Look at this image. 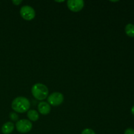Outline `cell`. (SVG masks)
<instances>
[{
    "label": "cell",
    "mask_w": 134,
    "mask_h": 134,
    "mask_svg": "<svg viewBox=\"0 0 134 134\" xmlns=\"http://www.w3.org/2000/svg\"><path fill=\"white\" fill-rule=\"evenodd\" d=\"M125 32L130 37H134V24H128L125 27Z\"/></svg>",
    "instance_id": "cell-10"
},
{
    "label": "cell",
    "mask_w": 134,
    "mask_h": 134,
    "mask_svg": "<svg viewBox=\"0 0 134 134\" xmlns=\"http://www.w3.org/2000/svg\"><path fill=\"white\" fill-rule=\"evenodd\" d=\"M81 134H96V133L93 130L90 129V128H86L82 131Z\"/></svg>",
    "instance_id": "cell-12"
},
{
    "label": "cell",
    "mask_w": 134,
    "mask_h": 134,
    "mask_svg": "<svg viewBox=\"0 0 134 134\" xmlns=\"http://www.w3.org/2000/svg\"><path fill=\"white\" fill-rule=\"evenodd\" d=\"M27 116L28 117V119H30L31 121L33 122H35L39 119V113H37V111H36L35 110H29L27 111Z\"/></svg>",
    "instance_id": "cell-9"
},
{
    "label": "cell",
    "mask_w": 134,
    "mask_h": 134,
    "mask_svg": "<svg viewBox=\"0 0 134 134\" xmlns=\"http://www.w3.org/2000/svg\"><path fill=\"white\" fill-rule=\"evenodd\" d=\"M124 134H134V129L132 128H127V129L124 131Z\"/></svg>",
    "instance_id": "cell-13"
},
{
    "label": "cell",
    "mask_w": 134,
    "mask_h": 134,
    "mask_svg": "<svg viewBox=\"0 0 134 134\" xmlns=\"http://www.w3.org/2000/svg\"><path fill=\"white\" fill-rule=\"evenodd\" d=\"M38 110L41 114L43 115H47L51 112V105L47 102H41L38 105Z\"/></svg>",
    "instance_id": "cell-7"
},
{
    "label": "cell",
    "mask_w": 134,
    "mask_h": 134,
    "mask_svg": "<svg viewBox=\"0 0 134 134\" xmlns=\"http://www.w3.org/2000/svg\"><path fill=\"white\" fill-rule=\"evenodd\" d=\"M12 109L14 111L20 113H24L29 111L30 107V102L25 97L20 96L16 98L11 104Z\"/></svg>",
    "instance_id": "cell-1"
},
{
    "label": "cell",
    "mask_w": 134,
    "mask_h": 134,
    "mask_svg": "<svg viewBox=\"0 0 134 134\" xmlns=\"http://www.w3.org/2000/svg\"><path fill=\"white\" fill-rule=\"evenodd\" d=\"M131 112H132V115H134V105L132 107V109H131Z\"/></svg>",
    "instance_id": "cell-15"
},
{
    "label": "cell",
    "mask_w": 134,
    "mask_h": 134,
    "mask_svg": "<svg viewBox=\"0 0 134 134\" xmlns=\"http://www.w3.org/2000/svg\"><path fill=\"white\" fill-rule=\"evenodd\" d=\"M14 125L12 122H7L2 126L1 132L3 134H10L13 132Z\"/></svg>",
    "instance_id": "cell-8"
},
{
    "label": "cell",
    "mask_w": 134,
    "mask_h": 134,
    "mask_svg": "<svg viewBox=\"0 0 134 134\" xmlns=\"http://www.w3.org/2000/svg\"><path fill=\"white\" fill-rule=\"evenodd\" d=\"M12 2H13V3L14 4V5H18L22 2V0H13Z\"/></svg>",
    "instance_id": "cell-14"
},
{
    "label": "cell",
    "mask_w": 134,
    "mask_h": 134,
    "mask_svg": "<svg viewBox=\"0 0 134 134\" xmlns=\"http://www.w3.org/2000/svg\"><path fill=\"white\" fill-rule=\"evenodd\" d=\"M9 118H10L13 121H16L18 119V116L16 113H15L11 112L9 114Z\"/></svg>",
    "instance_id": "cell-11"
},
{
    "label": "cell",
    "mask_w": 134,
    "mask_h": 134,
    "mask_svg": "<svg viewBox=\"0 0 134 134\" xmlns=\"http://www.w3.org/2000/svg\"><path fill=\"white\" fill-rule=\"evenodd\" d=\"M68 7L73 12H79L82 9L85 2L82 0H69L67 2Z\"/></svg>",
    "instance_id": "cell-6"
},
{
    "label": "cell",
    "mask_w": 134,
    "mask_h": 134,
    "mask_svg": "<svg viewBox=\"0 0 134 134\" xmlns=\"http://www.w3.org/2000/svg\"><path fill=\"white\" fill-rule=\"evenodd\" d=\"M56 2H59V3H61V2H64V1H56Z\"/></svg>",
    "instance_id": "cell-16"
},
{
    "label": "cell",
    "mask_w": 134,
    "mask_h": 134,
    "mask_svg": "<svg viewBox=\"0 0 134 134\" xmlns=\"http://www.w3.org/2000/svg\"><path fill=\"white\" fill-rule=\"evenodd\" d=\"M15 126L16 130L21 133H27L32 129V123L30 122V120L26 119L18 120Z\"/></svg>",
    "instance_id": "cell-3"
},
{
    "label": "cell",
    "mask_w": 134,
    "mask_h": 134,
    "mask_svg": "<svg viewBox=\"0 0 134 134\" xmlns=\"http://www.w3.org/2000/svg\"><path fill=\"white\" fill-rule=\"evenodd\" d=\"M31 94L37 100H43L48 96V89L43 84L37 83L31 88Z\"/></svg>",
    "instance_id": "cell-2"
},
{
    "label": "cell",
    "mask_w": 134,
    "mask_h": 134,
    "mask_svg": "<svg viewBox=\"0 0 134 134\" xmlns=\"http://www.w3.org/2000/svg\"><path fill=\"white\" fill-rule=\"evenodd\" d=\"M64 96L60 92H54L47 98V103L52 106H58L64 102Z\"/></svg>",
    "instance_id": "cell-5"
},
{
    "label": "cell",
    "mask_w": 134,
    "mask_h": 134,
    "mask_svg": "<svg viewBox=\"0 0 134 134\" xmlns=\"http://www.w3.org/2000/svg\"><path fill=\"white\" fill-rule=\"evenodd\" d=\"M20 15L25 20L30 21L35 16V11L34 9L29 5H25L21 7L20 10Z\"/></svg>",
    "instance_id": "cell-4"
}]
</instances>
